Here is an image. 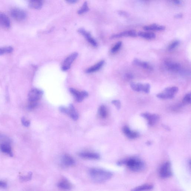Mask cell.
<instances>
[{
  "label": "cell",
  "mask_w": 191,
  "mask_h": 191,
  "mask_svg": "<svg viewBox=\"0 0 191 191\" xmlns=\"http://www.w3.org/2000/svg\"><path fill=\"white\" fill-rule=\"evenodd\" d=\"M182 14H177V15L176 16H175V17L177 18H182Z\"/></svg>",
  "instance_id": "ee69618b"
},
{
  "label": "cell",
  "mask_w": 191,
  "mask_h": 191,
  "mask_svg": "<svg viewBox=\"0 0 191 191\" xmlns=\"http://www.w3.org/2000/svg\"><path fill=\"white\" fill-rule=\"evenodd\" d=\"M105 61H101L96 64L94 65V66L88 68L86 70V72L88 73H93V72H96V71L99 70L103 66L104 64Z\"/></svg>",
  "instance_id": "ac0fdd59"
},
{
  "label": "cell",
  "mask_w": 191,
  "mask_h": 191,
  "mask_svg": "<svg viewBox=\"0 0 191 191\" xmlns=\"http://www.w3.org/2000/svg\"><path fill=\"white\" fill-rule=\"evenodd\" d=\"M133 64L137 66L141 67L144 69L149 71L153 70V68L149 63L140 60L138 59H135L133 61Z\"/></svg>",
  "instance_id": "8fae6325"
},
{
  "label": "cell",
  "mask_w": 191,
  "mask_h": 191,
  "mask_svg": "<svg viewBox=\"0 0 191 191\" xmlns=\"http://www.w3.org/2000/svg\"><path fill=\"white\" fill-rule=\"evenodd\" d=\"M179 91V88L176 86L169 87L164 90V92L175 96Z\"/></svg>",
  "instance_id": "484cf974"
},
{
  "label": "cell",
  "mask_w": 191,
  "mask_h": 191,
  "mask_svg": "<svg viewBox=\"0 0 191 191\" xmlns=\"http://www.w3.org/2000/svg\"><path fill=\"white\" fill-rule=\"evenodd\" d=\"M119 165H125L130 170L135 172H140L144 170L145 165L141 159L136 158H131L119 161L117 163Z\"/></svg>",
  "instance_id": "6da1fadb"
},
{
  "label": "cell",
  "mask_w": 191,
  "mask_h": 191,
  "mask_svg": "<svg viewBox=\"0 0 191 191\" xmlns=\"http://www.w3.org/2000/svg\"><path fill=\"white\" fill-rule=\"evenodd\" d=\"M58 187L63 190H69L72 187V185L68 181L62 180L58 183Z\"/></svg>",
  "instance_id": "ffe728a7"
},
{
  "label": "cell",
  "mask_w": 191,
  "mask_h": 191,
  "mask_svg": "<svg viewBox=\"0 0 191 191\" xmlns=\"http://www.w3.org/2000/svg\"><path fill=\"white\" fill-rule=\"evenodd\" d=\"M78 32L80 34H82L83 36L86 38V39L88 41V42L90 43L94 47H96L98 46L97 43L96 42V41L92 38V36L89 32L86 31L85 29L81 28L78 30Z\"/></svg>",
  "instance_id": "30bf717a"
},
{
  "label": "cell",
  "mask_w": 191,
  "mask_h": 191,
  "mask_svg": "<svg viewBox=\"0 0 191 191\" xmlns=\"http://www.w3.org/2000/svg\"><path fill=\"white\" fill-rule=\"evenodd\" d=\"M13 51V48L11 46H7L0 48V55H3L5 54H9L12 52Z\"/></svg>",
  "instance_id": "83f0119b"
},
{
  "label": "cell",
  "mask_w": 191,
  "mask_h": 191,
  "mask_svg": "<svg viewBox=\"0 0 191 191\" xmlns=\"http://www.w3.org/2000/svg\"><path fill=\"white\" fill-rule=\"evenodd\" d=\"M69 115L71 117L72 119L75 120H77L78 118V115L77 112L75 111V107L72 104L69 105Z\"/></svg>",
  "instance_id": "603a6c76"
},
{
  "label": "cell",
  "mask_w": 191,
  "mask_h": 191,
  "mask_svg": "<svg viewBox=\"0 0 191 191\" xmlns=\"http://www.w3.org/2000/svg\"><path fill=\"white\" fill-rule=\"evenodd\" d=\"M153 185L146 184L137 187L131 191H149L153 189Z\"/></svg>",
  "instance_id": "d6986e66"
},
{
  "label": "cell",
  "mask_w": 191,
  "mask_h": 191,
  "mask_svg": "<svg viewBox=\"0 0 191 191\" xmlns=\"http://www.w3.org/2000/svg\"><path fill=\"white\" fill-rule=\"evenodd\" d=\"M43 3L41 1H31L29 3V5L31 8L35 9H40L42 6Z\"/></svg>",
  "instance_id": "d4e9b609"
},
{
  "label": "cell",
  "mask_w": 191,
  "mask_h": 191,
  "mask_svg": "<svg viewBox=\"0 0 191 191\" xmlns=\"http://www.w3.org/2000/svg\"><path fill=\"white\" fill-rule=\"evenodd\" d=\"M22 122L25 127L29 126L30 125V122L29 121L27 120L25 118H23L22 119Z\"/></svg>",
  "instance_id": "74e56055"
},
{
  "label": "cell",
  "mask_w": 191,
  "mask_h": 191,
  "mask_svg": "<svg viewBox=\"0 0 191 191\" xmlns=\"http://www.w3.org/2000/svg\"><path fill=\"white\" fill-rule=\"evenodd\" d=\"M144 86V84L140 83H135V82H132L130 84V87L134 91L136 92H143Z\"/></svg>",
  "instance_id": "7402d4cb"
},
{
  "label": "cell",
  "mask_w": 191,
  "mask_h": 191,
  "mask_svg": "<svg viewBox=\"0 0 191 191\" xmlns=\"http://www.w3.org/2000/svg\"><path fill=\"white\" fill-rule=\"evenodd\" d=\"M79 155L81 157L87 159H98L100 158L98 154L92 152H82L80 153Z\"/></svg>",
  "instance_id": "9a60e30c"
},
{
  "label": "cell",
  "mask_w": 191,
  "mask_h": 191,
  "mask_svg": "<svg viewBox=\"0 0 191 191\" xmlns=\"http://www.w3.org/2000/svg\"><path fill=\"white\" fill-rule=\"evenodd\" d=\"M89 10V8L88 6V3L87 2H85L82 8L78 11V13L79 14H83L88 12Z\"/></svg>",
  "instance_id": "f546056e"
},
{
  "label": "cell",
  "mask_w": 191,
  "mask_h": 191,
  "mask_svg": "<svg viewBox=\"0 0 191 191\" xmlns=\"http://www.w3.org/2000/svg\"><path fill=\"white\" fill-rule=\"evenodd\" d=\"M91 178L95 182L99 183L105 182L112 178V172L99 168H92L89 171Z\"/></svg>",
  "instance_id": "7a4b0ae2"
},
{
  "label": "cell",
  "mask_w": 191,
  "mask_h": 191,
  "mask_svg": "<svg viewBox=\"0 0 191 191\" xmlns=\"http://www.w3.org/2000/svg\"><path fill=\"white\" fill-rule=\"evenodd\" d=\"M147 144L148 145H150L151 144L150 142H148L147 143Z\"/></svg>",
  "instance_id": "bcb514c9"
},
{
  "label": "cell",
  "mask_w": 191,
  "mask_h": 191,
  "mask_svg": "<svg viewBox=\"0 0 191 191\" xmlns=\"http://www.w3.org/2000/svg\"><path fill=\"white\" fill-rule=\"evenodd\" d=\"M119 13L121 15L124 16H126V15H127L126 13L125 12H123V11H119Z\"/></svg>",
  "instance_id": "7bdbcfd3"
},
{
  "label": "cell",
  "mask_w": 191,
  "mask_h": 191,
  "mask_svg": "<svg viewBox=\"0 0 191 191\" xmlns=\"http://www.w3.org/2000/svg\"><path fill=\"white\" fill-rule=\"evenodd\" d=\"M165 64L166 69L172 72H178L181 69V65L177 62L167 61L165 62Z\"/></svg>",
  "instance_id": "ba28073f"
},
{
  "label": "cell",
  "mask_w": 191,
  "mask_h": 191,
  "mask_svg": "<svg viewBox=\"0 0 191 191\" xmlns=\"http://www.w3.org/2000/svg\"><path fill=\"white\" fill-rule=\"evenodd\" d=\"M0 149L4 153L7 154L10 156H12L13 154L11 148L9 143L4 142L0 145Z\"/></svg>",
  "instance_id": "2e32d148"
},
{
  "label": "cell",
  "mask_w": 191,
  "mask_h": 191,
  "mask_svg": "<svg viewBox=\"0 0 191 191\" xmlns=\"http://www.w3.org/2000/svg\"><path fill=\"white\" fill-rule=\"evenodd\" d=\"M122 42H121V41H119V42H118L117 43L115 44L113 48H112V49H111V52H112V53H115L117 52V51L120 49L121 46H122Z\"/></svg>",
  "instance_id": "1f68e13d"
},
{
  "label": "cell",
  "mask_w": 191,
  "mask_h": 191,
  "mask_svg": "<svg viewBox=\"0 0 191 191\" xmlns=\"http://www.w3.org/2000/svg\"><path fill=\"white\" fill-rule=\"evenodd\" d=\"M174 2L176 4H180L181 1H174Z\"/></svg>",
  "instance_id": "f6af8a7d"
},
{
  "label": "cell",
  "mask_w": 191,
  "mask_h": 191,
  "mask_svg": "<svg viewBox=\"0 0 191 191\" xmlns=\"http://www.w3.org/2000/svg\"><path fill=\"white\" fill-rule=\"evenodd\" d=\"M99 112L100 115L103 118H106L107 115V111L106 108L104 105H101L100 107Z\"/></svg>",
  "instance_id": "f1b7e54d"
},
{
  "label": "cell",
  "mask_w": 191,
  "mask_h": 191,
  "mask_svg": "<svg viewBox=\"0 0 191 191\" xmlns=\"http://www.w3.org/2000/svg\"><path fill=\"white\" fill-rule=\"evenodd\" d=\"M143 29L146 30L163 31L165 29V27L155 24L145 26L143 27Z\"/></svg>",
  "instance_id": "e0dca14e"
},
{
  "label": "cell",
  "mask_w": 191,
  "mask_h": 191,
  "mask_svg": "<svg viewBox=\"0 0 191 191\" xmlns=\"http://www.w3.org/2000/svg\"><path fill=\"white\" fill-rule=\"evenodd\" d=\"M125 77L127 79H131L133 78V75L131 74H127L125 75Z\"/></svg>",
  "instance_id": "60d3db41"
},
{
  "label": "cell",
  "mask_w": 191,
  "mask_h": 191,
  "mask_svg": "<svg viewBox=\"0 0 191 191\" xmlns=\"http://www.w3.org/2000/svg\"><path fill=\"white\" fill-rule=\"evenodd\" d=\"M138 35L141 38L148 39H153L156 37V35L153 33L144 32L142 31L138 33Z\"/></svg>",
  "instance_id": "cb8c5ba5"
},
{
  "label": "cell",
  "mask_w": 191,
  "mask_h": 191,
  "mask_svg": "<svg viewBox=\"0 0 191 191\" xmlns=\"http://www.w3.org/2000/svg\"><path fill=\"white\" fill-rule=\"evenodd\" d=\"M11 26L10 21L7 15L0 12V27L8 29Z\"/></svg>",
  "instance_id": "9c48e42d"
},
{
  "label": "cell",
  "mask_w": 191,
  "mask_h": 191,
  "mask_svg": "<svg viewBox=\"0 0 191 191\" xmlns=\"http://www.w3.org/2000/svg\"><path fill=\"white\" fill-rule=\"evenodd\" d=\"M59 111H61L62 113L67 114L69 115V109L65 107L61 106L59 108Z\"/></svg>",
  "instance_id": "8d00e7d4"
},
{
  "label": "cell",
  "mask_w": 191,
  "mask_h": 191,
  "mask_svg": "<svg viewBox=\"0 0 191 191\" xmlns=\"http://www.w3.org/2000/svg\"><path fill=\"white\" fill-rule=\"evenodd\" d=\"M11 13L12 17L17 21L24 20L26 17V12L23 10L19 8H14L11 11Z\"/></svg>",
  "instance_id": "8992f818"
},
{
  "label": "cell",
  "mask_w": 191,
  "mask_h": 191,
  "mask_svg": "<svg viewBox=\"0 0 191 191\" xmlns=\"http://www.w3.org/2000/svg\"><path fill=\"white\" fill-rule=\"evenodd\" d=\"M137 36V33L135 31L132 30H129L123 31L120 33L115 34L112 35L111 38H117L122 37H135Z\"/></svg>",
  "instance_id": "4fadbf2b"
},
{
  "label": "cell",
  "mask_w": 191,
  "mask_h": 191,
  "mask_svg": "<svg viewBox=\"0 0 191 191\" xmlns=\"http://www.w3.org/2000/svg\"><path fill=\"white\" fill-rule=\"evenodd\" d=\"M67 2H69V3L74 4L77 2V1H75V0H69V1H68Z\"/></svg>",
  "instance_id": "b9f144b4"
},
{
  "label": "cell",
  "mask_w": 191,
  "mask_h": 191,
  "mask_svg": "<svg viewBox=\"0 0 191 191\" xmlns=\"http://www.w3.org/2000/svg\"><path fill=\"white\" fill-rule=\"evenodd\" d=\"M175 96L170 95L165 92L158 94L157 97L161 99H171L174 98Z\"/></svg>",
  "instance_id": "4316f807"
},
{
  "label": "cell",
  "mask_w": 191,
  "mask_h": 191,
  "mask_svg": "<svg viewBox=\"0 0 191 191\" xmlns=\"http://www.w3.org/2000/svg\"><path fill=\"white\" fill-rule=\"evenodd\" d=\"M123 132L125 136L127 137L130 139H136L139 136V134L137 132L131 130L129 127L127 126L124 127Z\"/></svg>",
  "instance_id": "7c38bea8"
},
{
  "label": "cell",
  "mask_w": 191,
  "mask_h": 191,
  "mask_svg": "<svg viewBox=\"0 0 191 191\" xmlns=\"http://www.w3.org/2000/svg\"><path fill=\"white\" fill-rule=\"evenodd\" d=\"M112 103L115 105L116 109L119 110L121 107L120 101L119 100H113L112 101Z\"/></svg>",
  "instance_id": "e575fe53"
},
{
  "label": "cell",
  "mask_w": 191,
  "mask_h": 191,
  "mask_svg": "<svg viewBox=\"0 0 191 191\" xmlns=\"http://www.w3.org/2000/svg\"><path fill=\"white\" fill-rule=\"evenodd\" d=\"M32 173L30 172L27 175L25 176H21L20 177V179L22 182H26L30 180L32 178Z\"/></svg>",
  "instance_id": "d6a6232c"
},
{
  "label": "cell",
  "mask_w": 191,
  "mask_h": 191,
  "mask_svg": "<svg viewBox=\"0 0 191 191\" xmlns=\"http://www.w3.org/2000/svg\"><path fill=\"white\" fill-rule=\"evenodd\" d=\"M43 92L41 90L35 89L32 90L28 94L29 103H38V102L42 98Z\"/></svg>",
  "instance_id": "277c9868"
},
{
  "label": "cell",
  "mask_w": 191,
  "mask_h": 191,
  "mask_svg": "<svg viewBox=\"0 0 191 191\" xmlns=\"http://www.w3.org/2000/svg\"><path fill=\"white\" fill-rule=\"evenodd\" d=\"M150 85L148 83L144 84V89L143 92L146 93H148L150 92Z\"/></svg>",
  "instance_id": "d590c367"
},
{
  "label": "cell",
  "mask_w": 191,
  "mask_h": 191,
  "mask_svg": "<svg viewBox=\"0 0 191 191\" xmlns=\"http://www.w3.org/2000/svg\"><path fill=\"white\" fill-rule=\"evenodd\" d=\"M7 186V184L5 182L0 181V187L5 188Z\"/></svg>",
  "instance_id": "f35d334b"
},
{
  "label": "cell",
  "mask_w": 191,
  "mask_h": 191,
  "mask_svg": "<svg viewBox=\"0 0 191 191\" xmlns=\"http://www.w3.org/2000/svg\"><path fill=\"white\" fill-rule=\"evenodd\" d=\"M179 41L178 40L174 41L168 47V50L171 51L174 49L179 45Z\"/></svg>",
  "instance_id": "4dcf8cb0"
},
{
  "label": "cell",
  "mask_w": 191,
  "mask_h": 191,
  "mask_svg": "<svg viewBox=\"0 0 191 191\" xmlns=\"http://www.w3.org/2000/svg\"><path fill=\"white\" fill-rule=\"evenodd\" d=\"M81 94H82V96H83V97L84 98H86L88 96V93L86 92V91H82V92H81Z\"/></svg>",
  "instance_id": "ab89813d"
},
{
  "label": "cell",
  "mask_w": 191,
  "mask_h": 191,
  "mask_svg": "<svg viewBox=\"0 0 191 191\" xmlns=\"http://www.w3.org/2000/svg\"><path fill=\"white\" fill-rule=\"evenodd\" d=\"M159 176L163 179H168L172 176V166L170 162H166L162 164L159 168Z\"/></svg>",
  "instance_id": "3957f363"
},
{
  "label": "cell",
  "mask_w": 191,
  "mask_h": 191,
  "mask_svg": "<svg viewBox=\"0 0 191 191\" xmlns=\"http://www.w3.org/2000/svg\"><path fill=\"white\" fill-rule=\"evenodd\" d=\"M191 95L190 93L186 94L183 99V102L185 103H190L191 102Z\"/></svg>",
  "instance_id": "836d02e7"
},
{
  "label": "cell",
  "mask_w": 191,
  "mask_h": 191,
  "mask_svg": "<svg viewBox=\"0 0 191 191\" xmlns=\"http://www.w3.org/2000/svg\"><path fill=\"white\" fill-rule=\"evenodd\" d=\"M69 91L71 93L75 96V99L78 102H82L83 101L84 98L82 96L81 92H78L73 88H70L69 89Z\"/></svg>",
  "instance_id": "44dd1931"
},
{
  "label": "cell",
  "mask_w": 191,
  "mask_h": 191,
  "mask_svg": "<svg viewBox=\"0 0 191 191\" xmlns=\"http://www.w3.org/2000/svg\"><path fill=\"white\" fill-rule=\"evenodd\" d=\"M141 116L148 121V125L152 126L156 123L159 119V116L155 114H151L148 112L143 113Z\"/></svg>",
  "instance_id": "52a82bcc"
},
{
  "label": "cell",
  "mask_w": 191,
  "mask_h": 191,
  "mask_svg": "<svg viewBox=\"0 0 191 191\" xmlns=\"http://www.w3.org/2000/svg\"><path fill=\"white\" fill-rule=\"evenodd\" d=\"M78 54L77 52L73 53L68 56L64 61L62 67V69L63 71H66L70 68L72 62L77 57Z\"/></svg>",
  "instance_id": "5b68a950"
},
{
  "label": "cell",
  "mask_w": 191,
  "mask_h": 191,
  "mask_svg": "<svg viewBox=\"0 0 191 191\" xmlns=\"http://www.w3.org/2000/svg\"><path fill=\"white\" fill-rule=\"evenodd\" d=\"M62 162L66 166H71L75 164V161L72 157L68 155H64L62 157Z\"/></svg>",
  "instance_id": "5bb4252c"
}]
</instances>
